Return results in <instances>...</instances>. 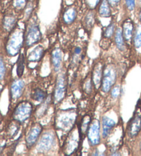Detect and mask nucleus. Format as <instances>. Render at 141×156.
<instances>
[{"label":"nucleus","mask_w":141,"mask_h":156,"mask_svg":"<svg viewBox=\"0 0 141 156\" xmlns=\"http://www.w3.org/2000/svg\"><path fill=\"white\" fill-rule=\"evenodd\" d=\"M116 78H117V73H116L114 66L112 65H107L104 67L101 82L103 91L107 93L110 90H112V87L116 83Z\"/></svg>","instance_id":"f257e3e1"},{"label":"nucleus","mask_w":141,"mask_h":156,"mask_svg":"<svg viewBox=\"0 0 141 156\" xmlns=\"http://www.w3.org/2000/svg\"><path fill=\"white\" fill-rule=\"evenodd\" d=\"M42 39V33L39 26L36 22L30 23L24 34V43L27 47H31Z\"/></svg>","instance_id":"f03ea898"},{"label":"nucleus","mask_w":141,"mask_h":156,"mask_svg":"<svg viewBox=\"0 0 141 156\" xmlns=\"http://www.w3.org/2000/svg\"><path fill=\"white\" fill-rule=\"evenodd\" d=\"M32 112V105L31 103L27 101L21 102L15 108L13 117L16 121L22 123L31 117Z\"/></svg>","instance_id":"7ed1b4c3"},{"label":"nucleus","mask_w":141,"mask_h":156,"mask_svg":"<svg viewBox=\"0 0 141 156\" xmlns=\"http://www.w3.org/2000/svg\"><path fill=\"white\" fill-rule=\"evenodd\" d=\"M66 93V79L64 75L61 74L57 77L53 94L54 103L57 104L63 100Z\"/></svg>","instance_id":"20e7f679"},{"label":"nucleus","mask_w":141,"mask_h":156,"mask_svg":"<svg viewBox=\"0 0 141 156\" xmlns=\"http://www.w3.org/2000/svg\"><path fill=\"white\" fill-rule=\"evenodd\" d=\"M24 34L25 33L21 30H17L13 33L9 41V47H8L10 55H17L20 50V48L24 42Z\"/></svg>","instance_id":"39448f33"},{"label":"nucleus","mask_w":141,"mask_h":156,"mask_svg":"<svg viewBox=\"0 0 141 156\" xmlns=\"http://www.w3.org/2000/svg\"><path fill=\"white\" fill-rule=\"evenodd\" d=\"M100 122L98 120H94L91 122L88 130V139L91 146H96L101 141L100 135Z\"/></svg>","instance_id":"423d86ee"},{"label":"nucleus","mask_w":141,"mask_h":156,"mask_svg":"<svg viewBox=\"0 0 141 156\" xmlns=\"http://www.w3.org/2000/svg\"><path fill=\"white\" fill-rule=\"evenodd\" d=\"M55 138L54 135L50 132H46L42 136L37 144V150L40 153H45L49 151L52 147Z\"/></svg>","instance_id":"0eeeda50"},{"label":"nucleus","mask_w":141,"mask_h":156,"mask_svg":"<svg viewBox=\"0 0 141 156\" xmlns=\"http://www.w3.org/2000/svg\"><path fill=\"white\" fill-rule=\"evenodd\" d=\"M43 127L39 124H35L32 126L29 131L26 135V146L28 148H31L36 144L38 138H39L41 133L42 132Z\"/></svg>","instance_id":"6e6552de"},{"label":"nucleus","mask_w":141,"mask_h":156,"mask_svg":"<svg viewBox=\"0 0 141 156\" xmlns=\"http://www.w3.org/2000/svg\"><path fill=\"white\" fill-rule=\"evenodd\" d=\"M141 130V114H136L128 123L127 134L131 138L136 136Z\"/></svg>","instance_id":"1a4fd4ad"},{"label":"nucleus","mask_w":141,"mask_h":156,"mask_svg":"<svg viewBox=\"0 0 141 156\" xmlns=\"http://www.w3.org/2000/svg\"><path fill=\"white\" fill-rule=\"evenodd\" d=\"M103 68L101 63H97L95 64L93 71H92V81L95 88L98 89L101 87V82L103 79Z\"/></svg>","instance_id":"9d476101"},{"label":"nucleus","mask_w":141,"mask_h":156,"mask_svg":"<svg viewBox=\"0 0 141 156\" xmlns=\"http://www.w3.org/2000/svg\"><path fill=\"white\" fill-rule=\"evenodd\" d=\"M122 31L125 42L131 41L134 34V24L132 20L127 19L123 21L122 25Z\"/></svg>","instance_id":"9b49d317"},{"label":"nucleus","mask_w":141,"mask_h":156,"mask_svg":"<svg viewBox=\"0 0 141 156\" xmlns=\"http://www.w3.org/2000/svg\"><path fill=\"white\" fill-rule=\"evenodd\" d=\"M116 122L109 117L104 116L102 119V130L103 138H107L112 132L114 127H115Z\"/></svg>","instance_id":"f8f14e48"},{"label":"nucleus","mask_w":141,"mask_h":156,"mask_svg":"<svg viewBox=\"0 0 141 156\" xmlns=\"http://www.w3.org/2000/svg\"><path fill=\"white\" fill-rule=\"evenodd\" d=\"M77 17V10L74 6H70L65 10L63 13V22L66 24H71L75 21Z\"/></svg>","instance_id":"ddd939ff"},{"label":"nucleus","mask_w":141,"mask_h":156,"mask_svg":"<svg viewBox=\"0 0 141 156\" xmlns=\"http://www.w3.org/2000/svg\"><path fill=\"white\" fill-rule=\"evenodd\" d=\"M24 81L23 80H17L13 82L11 86V96L13 99H17L22 94L24 89Z\"/></svg>","instance_id":"4468645a"},{"label":"nucleus","mask_w":141,"mask_h":156,"mask_svg":"<svg viewBox=\"0 0 141 156\" xmlns=\"http://www.w3.org/2000/svg\"><path fill=\"white\" fill-rule=\"evenodd\" d=\"M51 61L55 71H58L62 63V52L59 48H55L51 53Z\"/></svg>","instance_id":"2eb2a0df"},{"label":"nucleus","mask_w":141,"mask_h":156,"mask_svg":"<svg viewBox=\"0 0 141 156\" xmlns=\"http://www.w3.org/2000/svg\"><path fill=\"white\" fill-rule=\"evenodd\" d=\"M44 55V48L42 45H37L30 52L28 61L30 62H37L42 58Z\"/></svg>","instance_id":"dca6fc26"},{"label":"nucleus","mask_w":141,"mask_h":156,"mask_svg":"<svg viewBox=\"0 0 141 156\" xmlns=\"http://www.w3.org/2000/svg\"><path fill=\"white\" fill-rule=\"evenodd\" d=\"M98 12L100 17H110L112 14L111 6L108 3L107 0H101L99 4Z\"/></svg>","instance_id":"f3484780"},{"label":"nucleus","mask_w":141,"mask_h":156,"mask_svg":"<svg viewBox=\"0 0 141 156\" xmlns=\"http://www.w3.org/2000/svg\"><path fill=\"white\" fill-rule=\"evenodd\" d=\"M114 41L116 43V47L118 48V50L123 51L125 49V41L123 31L122 28H116L115 33H114Z\"/></svg>","instance_id":"a211bd4d"},{"label":"nucleus","mask_w":141,"mask_h":156,"mask_svg":"<svg viewBox=\"0 0 141 156\" xmlns=\"http://www.w3.org/2000/svg\"><path fill=\"white\" fill-rule=\"evenodd\" d=\"M32 98L35 101L42 103L47 98V94L40 88L34 89L32 93Z\"/></svg>","instance_id":"6ab92c4d"},{"label":"nucleus","mask_w":141,"mask_h":156,"mask_svg":"<svg viewBox=\"0 0 141 156\" xmlns=\"http://www.w3.org/2000/svg\"><path fill=\"white\" fill-rule=\"evenodd\" d=\"M94 23H95V14L92 10H89L84 18V25L87 29L90 30L93 27Z\"/></svg>","instance_id":"aec40b11"},{"label":"nucleus","mask_w":141,"mask_h":156,"mask_svg":"<svg viewBox=\"0 0 141 156\" xmlns=\"http://www.w3.org/2000/svg\"><path fill=\"white\" fill-rule=\"evenodd\" d=\"M24 68H25V57H24V54H20L17 60V74L19 77H21L23 75Z\"/></svg>","instance_id":"412c9836"},{"label":"nucleus","mask_w":141,"mask_h":156,"mask_svg":"<svg viewBox=\"0 0 141 156\" xmlns=\"http://www.w3.org/2000/svg\"><path fill=\"white\" fill-rule=\"evenodd\" d=\"M134 45L136 50L141 48V25L138 26V28L135 30L134 37Z\"/></svg>","instance_id":"4be33fe9"},{"label":"nucleus","mask_w":141,"mask_h":156,"mask_svg":"<svg viewBox=\"0 0 141 156\" xmlns=\"http://www.w3.org/2000/svg\"><path fill=\"white\" fill-rule=\"evenodd\" d=\"M16 20L13 16H8L6 17L4 20V26L7 30H11L12 29L14 28L15 25Z\"/></svg>","instance_id":"5701e85b"},{"label":"nucleus","mask_w":141,"mask_h":156,"mask_svg":"<svg viewBox=\"0 0 141 156\" xmlns=\"http://www.w3.org/2000/svg\"><path fill=\"white\" fill-rule=\"evenodd\" d=\"M115 27H116V25L114 22L110 23L109 24V26L105 29L104 33H103L104 37L107 39H110L115 33V31H116Z\"/></svg>","instance_id":"b1692460"},{"label":"nucleus","mask_w":141,"mask_h":156,"mask_svg":"<svg viewBox=\"0 0 141 156\" xmlns=\"http://www.w3.org/2000/svg\"><path fill=\"white\" fill-rule=\"evenodd\" d=\"M91 124V118L89 115H85V117L83 118L82 122L81 125V128L79 129V131L81 132H86L88 130V128Z\"/></svg>","instance_id":"393cba45"},{"label":"nucleus","mask_w":141,"mask_h":156,"mask_svg":"<svg viewBox=\"0 0 141 156\" xmlns=\"http://www.w3.org/2000/svg\"><path fill=\"white\" fill-rule=\"evenodd\" d=\"M48 100H45L43 102H42V104L41 105L39 108H38L37 112L36 113V114L37 116H42L43 114H45V112H46V110L48 109Z\"/></svg>","instance_id":"a878e982"},{"label":"nucleus","mask_w":141,"mask_h":156,"mask_svg":"<svg viewBox=\"0 0 141 156\" xmlns=\"http://www.w3.org/2000/svg\"><path fill=\"white\" fill-rule=\"evenodd\" d=\"M121 88L120 87V86L118 85L114 86L113 88H112V91H111V96H112L113 98H118L121 94Z\"/></svg>","instance_id":"bb28decb"},{"label":"nucleus","mask_w":141,"mask_h":156,"mask_svg":"<svg viewBox=\"0 0 141 156\" xmlns=\"http://www.w3.org/2000/svg\"><path fill=\"white\" fill-rule=\"evenodd\" d=\"M100 2H101V0H85L87 6L90 9H94L98 6Z\"/></svg>","instance_id":"cd10ccee"},{"label":"nucleus","mask_w":141,"mask_h":156,"mask_svg":"<svg viewBox=\"0 0 141 156\" xmlns=\"http://www.w3.org/2000/svg\"><path fill=\"white\" fill-rule=\"evenodd\" d=\"M19 129H20V127L17 125H16V124H13V125H10L9 130V135L11 137L14 136L15 134H17Z\"/></svg>","instance_id":"c85d7f7f"},{"label":"nucleus","mask_w":141,"mask_h":156,"mask_svg":"<svg viewBox=\"0 0 141 156\" xmlns=\"http://www.w3.org/2000/svg\"><path fill=\"white\" fill-rule=\"evenodd\" d=\"M14 6L17 9H23L26 6V0H14Z\"/></svg>","instance_id":"c756f323"},{"label":"nucleus","mask_w":141,"mask_h":156,"mask_svg":"<svg viewBox=\"0 0 141 156\" xmlns=\"http://www.w3.org/2000/svg\"><path fill=\"white\" fill-rule=\"evenodd\" d=\"M127 9L130 11L134 10L136 7V0H125Z\"/></svg>","instance_id":"7c9ffc66"},{"label":"nucleus","mask_w":141,"mask_h":156,"mask_svg":"<svg viewBox=\"0 0 141 156\" xmlns=\"http://www.w3.org/2000/svg\"><path fill=\"white\" fill-rule=\"evenodd\" d=\"M92 85H93V83H92V79L89 80L85 83V85H84V89H85V90L87 93L90 92L92 89Z\"/></svg>","instance_id":"2f4dec72"},{"label":"nucleus","mask_w":141,"mask_h":156,"mask_svg":"<svg viewBox=\"0 0 141 156\" xmlns=\"http://www.w3.org/2000/svg\"><path fill=\"white\" fill-rule=\"evenodd\" d=\"M121 0H107L108 3L110 5L111 7L112 8H115L116 6H118L119 4H120Z\"/></svg>","instance_id":"473e14b6"},{"label":"nucleus","mask_w":141,"mask_h":156,"mask_svg":"<svg viewBox=\"0 0 141 156\" xmlns=\"http://www.w3.org/2000/svg\"><path fill=\"white\" fill-rule=\"evenodd\" d=\"M4 73H5V68H4V63L2 60H0V79L3 78Z\"/></svg>","instance_id":"72a5a7b5"},{"label":"nucleus","mask_w":141,"mask_h":156,"mask_svg":"<svg viewBox=\"0 0 141 156\" xmlns=\"http://www.w3.org/2000/svg\"><path fill=\"white\" fill-rule=\"evenodd\" d=\"M81 52H82V49H81L80 47H77L74 49V55H80Z\"/></svg>","instance_id":"f704fd0d"},{"label":"nucleus","mask_w":141,"mask_h":156,"mask_svg":"<svg viewBox=\"0 0 141 156\" xmlns=\"http://www.w3.org/2000/svg\"><path fill=\"white\" fill-rule=\"evenodd\" d=\"M138 18H139V21H140V23H141V10H140L139 13H138Z\"/></svg>","instance_id":"c9c22d12"},{"label":"nucleus","mask_w":141,"mask_h":156,"mask_svg":"<svg viewBox=\"0 0 141 156\" xmlns=\"http://www.w3.org/2000/svg\"><path fill=\"white\" fill-rule=\"evenodd\" d=\"M112 155H121V153H118V152H114V153H112Z\"/></svg>","instance_id":"e433bc0d"},{"label":"nucleus","mask_w":141,"mask_h":156,"mask_svg":"<svg viewBox=\"0 0 141 156\" xmlns=\"http://www.w3.org/2000/svg\"><path fill=\"white\" fill-rule=\"evenodd\" d=\"M140 146H141V141H140Z\"/></svg>","instance_id":"4c0bfd02"}]
</instances>
